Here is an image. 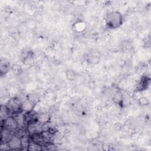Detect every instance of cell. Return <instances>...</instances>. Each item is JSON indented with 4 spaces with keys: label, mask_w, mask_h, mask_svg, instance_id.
Returning <instances> with one entry per match:
<instances>
[{
    "label": "cell",
    "mask_w": 151,
    "mask_h": 151,
    "mask_svg": "<svg viewBox=\"0 0 151 151\" xmlns=\"http://www.w3.org/2000/svg\"><path fill=\"white\" fill-rule=\"evenodd\" d=\"M6 145L11 150H19L22 147L21 138L14 134Z\"/></svg>",
    "instance_id": "cell-5"
},
{
    "label": "cell",
    "mask_w": 151,
    "mask_h": 151,
    "mask_svg": "<svg viewBox=\"0 0 151 151\" xmlns=\"http://www.w3.org/2000/svg\"><path fill=\"white\" fill-rule=\"evenodd\" d=\"M5 106L9 114L14 115L17 113L23 112L22 110V102L18 98L14 97L9 99Z\"/></svg>",
    "instance_id": "cell-2"
},
{
    "label": "cell",
    "mask_w": 151,
    "mask_h": 151,
    "mask_svg": "<svg viewBox=\"0 0 151 151\" xmlns=\"http://www.w3.org/2000/svg\"><path fill=\"white\" fill-rule=\"evenodd\" d=\"M27 99L32 102L34 105H37L40 100L39 96L35 94H30L27 96Z\"/></svg>",
    "instance_id": "cell-14"
},
{
    "label": "cell",
    "mask_w": 151,
    "mask_h": 151,
    "mask_svg": "<svg viewBox=\"0 0 151 151\" xmlns=\"http://www.w3.org/2000/svg\"><path fill=\"white\" fill-rule=\"evenodd\" d=\"M123 22L122 14L117 11L109 12L105 17V23L106 26L110 29L119 28Z\"/></svg>",
    "instance_id": "cell-1"
},
{
    "label": "cell",
    "mask_w": 151,
    "mask_h": 151,
    "mask_svg": "<svg viewBox=\"0 0 151 151\" xmlns=\"http://www.w3.org/2000/svg\"><path fill=\"white\" fill-rule=\"evenodd\" d=\"M35 106L36 105H34L32 102L27 99L24 102H22V110L24 113L32 111L34 110Z\"/></svg>",
    "instance_id": "cell-9"
},
{
    "label": "cell",
    "mask_w": 151,
    "mask_h": 151,
    "mask_svg": "<svg viewBox=\"0 0 151 151\" xmlns=\"http://www.w3.org/2000/svg\"><path fill=\"white\" fill-rule=\"evenodd\" d=\"M2 127L11 132H15L19 128V124L13 116H9L3 120Z\"/></svg>",
    "instance_id": "cell-3"
},
{
    "label": "cell",
    "mask_w": 151,
    "mask_h": 151,
    "mask_svg": "<svg viewBox=\"0 0 151 151\" xmlns=\"http://www.w3.org/2000/svg\"><path fill=\"white\" fill-rule=\"evenodd\" d=\"M27 150L30 151H38L42 150V146L39 144H37L30 140V142L27 147Z\"/></svg>",
    "instance_id": "cell-11"
},
{
    "label": "cell",
    "mask_w": 151,
    "mask_h": 151,
    "mask_svg": "<svg viewBox=\"0 0 151 151\" xmlns=\"http://www.w3.org/2000/svg\"><path fill=\"white\" fill-rule=\"evenodd\" d=\"M139 104L142 106H146L149 104V101L146 97H140L138 99Z\"/></svg>",
    "instance_id": "cell-17"
},
{
    "label": "cell",
    "mask_w": 151,
    "mask_h": 151,
    "mask_svg": "<svg viewBox=\"0 0 151 151\" xmlns=\"http://www.w3.org/2000/svg\"><path fill=\"white\" fill-rule=\"evenodd\" d=\"M51 119V116L49 113L47 112H42L38 113L37 116V122L42 125L48 123Z\"/></svg>",
    "instance_id": "cell-8"
},
{
    "label": "cell",
    "mask_w": 151,
    "mask_h": 151,
    "mask_svg": "<svg viewBox=\"0 0 151 151\" xmlns=\"http://www.w3.org/2000/svg\"><path fill=\"white\" fill-rule=\"evenodd\" d=\"M65 76L67 80L70 81H72L76 78L77 73L72 70H68L65 72Z\"/></svg>",
    "instance_id": "cell-12"
},
{
    "label": "cell",
    "mask_w": 151,
    "mask_h": 151,
    "mask_svg": "<svg viewBox=\"0 0 151 151\" xmlns=\"http://www.w3.org/2000/svg\"><path fill=\"white\" fill-rule=\"evenodd\" d=\"M11 68L10 64L8 61H5V59L4 61L1 60V65H0V72H1V76H2L5 74H6L9 70Z\"/></svg>",
    "instance_id": "cell-10"
},
{
    "label": "cell",
    "mask_w": 151,
    "mask_h": 151,
    "mask_svg": "<svg viewBox=\"0 0 151 151\" xmlns=\"http://www.w3.org/2000/svg\"><path fill=\"white\" fill-rule=\"evenodd\" d=\"M150 84V79L149 77L143 76L137 81L136 85L135 91L137 92H141L146 90Z\"/></svg>",
    "instance_id": "cell-4"
},
{
    "label": "cell",
    "mask_w": 151,
    "mask_h": 151,
    "mask_svg": "<svg viewBox=\"0 0 151 151\" xmlns=\"http://www.w3.org/2000/svg\"><path fill=\"white\" fill-rule=\"evenodd\" d=\"M42 147H44L45 148V149L47 150L52 151V150H57V146L54 143H53L51 142L46 143L44 146H42Z\"/></svg>",
    "instance_id": "cell-15"
},
{
    "label": "cell",
    "mask_w": 151,
    "mask_h": 151,
    "mask_svg": "<svg viewBox=\"0 0 151 151\" xmlns=\"http://www.w3.org/2000/svg\"><path fill=\"white\" fill-rule=\"evenodd\" d=\"M11 70L14 73V74L16 75H19L22 71V68L21 66L17 64H13L12 66H11Z\"/></svg>",
    "instance_id": "cell-13"
},
{
    "label": "cell",
    "mask_w": 151,
    "mask_h": 151,
    "mask_svg": "<svg viewBox=\"0 0 151 151\" xmlns=\"http://www.w3.org/2000/svg\"><path fill=\"white\" fill-rule=\"evenodd\" d=\"M12 132L7 130L6 129L2 127L1 130V144H6L10 139L12 138L14 134L12 133Z\"/></svg>",
    "instance_id": "cell-7"
},
{
    "label": "cell",
    "mask_w": 151,
    "mask_h": 151,
    "mask_svg": "<svg viewBox=\"0 0 151 151\" xmlns=\"http://www.w3.org/2000/svg\"><path fill=\"white\" fill-rule=\"evenodd\" d=\"M88 61L90 63L93 64H96L99 63L100 61V57L96 55H91L88 57Z\"/></svg>",
    "instance_id": "cell-16"
},
{
    "label": "cell",
    "mask_w": 151,
    "mask_h": 151,
    "mask_svg": "<svg viewBox=\"0 0 151 151\" xmlns=\"http://www.w3.org/2000/svg\"><path fill=\"white\" fill-rule=\"evenodd\" d=\"M112 100L113 102L120 107H123L124 106V97L123 93L119 89H116L113 95Z\"/></svg>",
    "instance_id": "cell-6"
}]
</instances>
